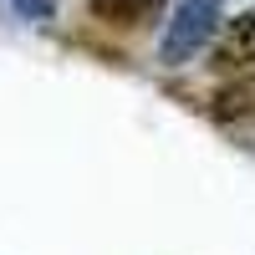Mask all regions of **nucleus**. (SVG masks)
<instances>
[{"label":"nucleus","instance_id":"nucleus-1","mask_svg":"<svg viewBox=\"0 0 255 255\" xmlns=\"http://www.w3.org/2000/svg\"><path fill=\"white\" fill-rule=\"evenodd\" d=\"M215 20H220V0H184L179 15H174V26H168V36H163V61H168V67L189 61L194 46L209 41Z\"/></svg>","mask_w":255,"mask_h":255},{"label":"nucleus","instance_id":"nucleus-2","mask_svg":"<svg viewBox=\"0 0 255 255\" xmlns=\"http://www.w3.org/2000/svg\"><path fill=\"white\" fill-rule=\"evenodd\" d=\"M215 67L220 72H245L255 67V10L235 15L225 26V41H220V51H215Z\"/></svg>","mask_w":255,"mask_h":255},{"label":"nucleus","instance_id":"nucleus-3","mask_svg":"<svg viewBox=\"0 0 255 255\" xmlns=\"http://www.w3.org/2000/svg\"><path fill=\"white\" fill-rule=\"evenodd\" d=\"M92 15L102 20V26L138 31V26H148V20L163 15V0H92Z\"/></svg>","mask_w":255,"mask_h":255},{"label":"nucleus","instance_id":"nucleus-4","mask_svg":"<svg viewBox=\"0 0 255 255\" xmlns=\"http://www.w3.org/2000/svg\"><path fill=\"white\" fill-rule=\"evenodd\" d=\"M215 113L225 123H240V118H255V67H245L235 82H225L220 97H215Z\"/></svg>","mask_w":255,"mask_h":255}]
</instances>
